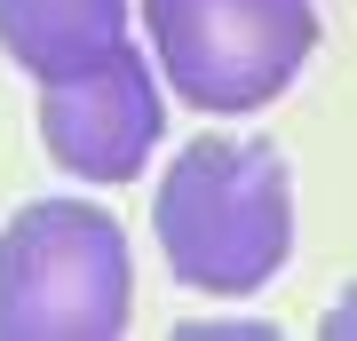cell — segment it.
<instances>
[{
	"instance_id": "1",
	"label": "cell",
	"mask_w": 357,
	"mask_h": 341,
	"mask_svg": "<svg viewBox=\"0 0 357 341\" xmlns=\"http://www.w3.org/2000/svg\"><path fill=\"white\" fill-rule=\"evenodd\" d=\"M151 238L183 294L246 302L294 254V167L262 135H191L151 190Z\"/></svg>"
},
{
	"instance_id": "2",
	"label": "cell",
	"mask_w": 357,
	"mask_h": 341,
	"mask_svg": "<svg viewBox=\"0 0 357 341\" xmlns=\"http://www.w3.org/2000/svg\"><path fill=\"white\" fill-rule=\"evenodd\" d=\"M135 317V254L96 199H32L0 230V341H112Z\"/></svg>"
},
{
	"instance_id": "3",
	"label": "cell",
	"mask_w": 357,
	"mask_h": 341,
	"mask_svg": "<svg viewBox=\"0 0 357 341\" xmlns=\"http://www.w3.org/2000/svg\"><path fill=\"white\" fill-rule=\"evenodd\" d=\"M143 32L159 79L191 112L246 119L302 79L318 48V8L310 0H143Z\"/></svg>"
},
{
	"instance_id": "4",
	"label": "cell",
	"mask_w": 357,
	"mask_h": 341,
	"mask_svg": "<svg viewBox=\"0 0 357 341\" xmlns=\"http://www.w3.org/2000/svg\"><path fill=\"white\" fill-rule=\"evenodd\" d=\"M159 135H167L159 72L143 63L135 40L119 56H103L96 72L40 79V143L79 183H135L151 167Z\"/></svg>"
},
{
	"instance_id": "5",
	"label": "cell",
	"mask_w": 357,
	"mask_h": 341,
	"mask_svg": "<svg viewBox=\"0 0 357 341\" xmlns=\"http://www.w3.org/2000/svg\"><path fill=\"white\" fill-rule=\"evenodd\" d=\"M128 48V0H0V56L32 79L96 72Z\"/></svg>"
},
{
	"instance_id": "6",
	"label": "cell",
	"mask_w": 357,
	"mask_h": 341,
	"mask_svg": "<svg viewBox=\"0 0 357 341\" xmlns=\"http://www.w3.org/2000/svg\"><path fill=\"white\" fill-rule=\"evenodd\" d=\"M326 333H333V341H357V286H349L342 302L326 310Z\"/></svg>"
}]
</instances>
